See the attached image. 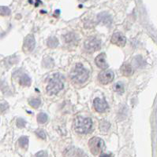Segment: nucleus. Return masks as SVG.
I'll list each match as a JSON object with an SVG mask.
<instances>
[{
    "label": "nucleus",
    "mask_w": 157,
    "mask_h": 157,
    "mask_svg": "<svg viewBox=\"0 0 157 157\" xmlns=\"http://www.w3.org/2000/svg\"><path fill=\"white\" fill-rule=\"evenodd\" d=\"M40 100H39V98H32L29 101V105H30L32 107L35 108V109H37L39 105H40Z\"/></svg>",
    "instance_id": "20"
},
{
    "label": "nucleus",
    "mask_w": 157,
    "mask_h": 157,
    "mask_svg": "<svg viewBox=\"0 0 157 157\" xmlns=\"http://www.w3.org/2000/svg\"><path fill=\"white\" fill-rule=\"evenodd\" d=\"M20 84L24 86H29L31 85V78L28 75L25 74L20 78Z\"/></svg>",
    "instance_id": "14"
},
{
    "label": "nucleus",
    "mask_w": 157,
    "mask_h": 157,
    "mask_svg": "<svg viewBox=\"0 0 157 157\" xmlns=\"http://www.w3.org/2000/svg\"><path fill=\"white\" fill-rule=\"evenodd\" d=\"M100 157H111V155H108V154H102Z\"/></svg>",
    "instance_id": "27"
},
{
    "label": "nucleus",
    "mask_w": 157,
    "mask_h": 157,
    "mask_svg": "<svg viewBox=\"0 0 157 157\" xmlns=\"http://www.w3.org/2000/svg\"><path fill=\"white\" fill-rule=\"evenodd\" d=\"M93 105H94L95 109L98 112V113H103L106 109H107V104L104 99H100V98H96L93 101Z\"/></svg>",
    "instance_id": "9"
},
{
    "label": "nucleus",
    "mask_w": 157,
    "mask_h": 157,
    "mask_svg": "<svg viewBox=\"0 0 157 157\" xmlns=\"http://www.w3.org/2000/svg\"><path fill=\"white\" fill-rule=\"evenodd\" d=\"M0 13L4 16L10 14V10L6 6H0Z\"/></svg>",
    "instance_id": "22"
},
{
    "label": "nucleus",
    "mask_w": 157,
    "mask_h": 157,
    "mask_svg": "<svg viewBox=\"0 0 157 157\" xmlns=\"http://www.w3.org/2000/svg\"><path fill=\"white\" fill-rule=\"evenodd\" d=\"M114 89L117 93L122 94L124 92V90H125V89H124V84L121 82H117V83L114 85Z\"/></svg>",
    "instance_id": "19"
},
{
    "label": "nucleus",
    "mask_w": 157,
    "mask_h": 157,
    "mask_svg": "<svg viewBox=\"0 0 157 157\" xmlns=\"http://www.w3.org/2000/svg\"><path fill=\"white\" fill-rule=\"evenodd\" d=\"M18 142H19V145L22 148L27 149L28 146H29V137H25V136H22V137H21L19 138Z\"/></svg>",
    "instance_id": "16"
},
{
    "label": "nucleus",
    "mask_w": 157,
    "mask_h": 157,
    "mask_svg": "<svg viewBox=\"0 0 157 157\" xmlns=\"http://www.w3.org/2000/svg\"><path fill=\"white\" fill-rule=\"evenodd\" d=\"M89 146L93 155H98L104 150V142L100 137H95L89 141Z\"/></svg>",
    "instance_id": "4"
},
{
    "label": "nucleus",
    "mask_w": 157,
    "mask_h": 157,
    "mask_svg": "<svg viewBox=\"0 0 157 157\" xmlns=\"http://www.w3.org/2000/svg\"><path fill=\"white\" fill-rule=\"evenodd\" d=\"M83 1H86V0H83Z\"/></svg>",
    "instance_id": "28"
},
{
    "label": "nucleus",
    "mask_w": 157,
    "mask_h": 157,
    "mask_svg": "<svg viewBox=\"0 0 157 157\" xmlns=\"http://www.w3.org/2000/svg\"><path fill=\"white\" fill-rule=\"evenodd\" d=\"M70 75L74 82L77 83H83L89 78V71L85 68H84L81 64H77Z\"/></svg>",
    "instance_id": "2"
},
{
    "label": "nucleus",
    "mask_w": 157,
    "mask_h": 157,
    "mask_svg": "<svg viewBox=\"0 0 157 157\" xmlns=\"http://www.w3.org/2000/svg\"><path fill=\"white\" fill-rule=\"evenodd\" d=\"M101 47V43L97 38L92 37L85 42V48L88 52H95L99 50Z\"/></svg>",
    "instance_id": "5"
},
{
    "label": "nucleus",
    "mask_w": 157,
    "mask_h": 157,
    "mask_svg": "<svg viewBox=\"0 0 157 157\" xmlns=\"http://www.w3.org/2000/svg\"><path fill=\"white\" fill-rule=\"evenodd\" d=\"M43 64L47 68H52L54 65V61L53 59H52L51 57H47L43 60Z\"/></svg>",
    "instance_id": "21"
},
{
    "label": "nucleus",
    "mask_w": 157,
    "mask_h": 157,
    "mask_svg": "<svg viewBox=\"0 0 157 157\" xmlns=\"http://www.w3.org/2000/svg\"><path fill=\"white\" fill-rule=\"evenodd\" d=\"M63 87H64V84H63V81L61 80V78H59V75L56 74L53 78L51 79L48 85L47 86V92L49 95L56 94L59 91L62 90Z\"/></svg>",
    "instance_id": "3"
},
{
    "label": "nucleus",
    "mask_w": 157,
    "mask_h": 157,
    "mask_svg": "<svg viewBox=\"0 0 157 157\" xmlns=\"http://www.w3.org/2000/svg\"><path fill=\"white\" fill-rule=\"evenodd\" d=\"M65 40L67 43L70 44H77V36L74 33H68L67 35L65 36Z\"/></svg>",
    "instance_id": "12"
},
{
    "label": "nucleus",
    "mask_w": 157,
    "mask_h": 157,
    "mask_svg": "<svg viewBox=\"0 0 157 157\" xmlns=\"http://www.w3.org/2000/svg\"><path fill=\"white\" fill-rule=\"evenodd\" d=\"M8 108V105L7 104H1L0 105V113H2V112H4V111L6 110V109H7Z\"/></svg>",
    "instance_id": "26"
},
{
    "label": "nucleus",
    "mask_w": 157,
    "mask_h": 157,
    "mask_svg": "<svg viewBox=\"0 0 157 157\" xmlns=\"http://www.w3.org/2000/svg\"><path fill=\"white\" fill-rule=\"evenodd\" d=\"M36 134L41 139H45L46 138V134H45V132L43 130H37L36 131Z\"/></svg>",
    "instance_id": "24"
},
{
    "label": "nucleus",
    "mask_w": 157,
    "mask_h": 157,
    "mask_svg": "<svg viewBox=\"0 0 157 157\" xmlns=\"http://www.w3.org/2000/svg\"><path fill=\"white\" fill-rule=\"evenodd\" d=\"M93 121L90 118L77 117L75 120V130L79 134H88L92 130Z\"/></svg>",
    "instance_id": "1"
},
{
    "label": "nucleus",
    "mask_w": 157,
    "mask_h": 157,
    "mask_svg": "<svg viewBox=\"0 0 157 157\" xmlns=\"http://www.w3.org/2000/svg\"><path fill=\"white\" fill-rule=\"evenodd\" d=\"M35 46H36V40H35L33 35H28L24 41V51L26 53H30L34 50Z\"/></svg>",
    "instance_id": "7"
},
{
    "label": "nucleus",
    "mask_w": 157,
    "mask_h": 157,
    "mask_svg": "<svg viewBox=\"0 0 157 157\" xmlns=\"http://www.w3.org/2000/svg\"><path fill=\"white\" fill-rule=\"evenodd\" d=\"M95 61H96V64H97V65L99 68L106 69L108 67V64H107V61H106V55L104 53L99 54L97 57V58H96V60H95Z\"/></svg>",
    "instance_id": "10"
},
{
    "label": "nucleus",
    "mask_w": 157,
    "mask_h": 157,
    "mask_svg": "<svg viewBox=\"0 0 157 157\" xmlns=\"http://www.w3.org/2000/svg\"><path fill=\"white\" fill-rule=\"evenodd\" d=\"M25 124H26V122L22 118H18V120H17V126L19 128H23V127H25Z\"/></svg>",
    "instance_id": "23"
},
{
    "label": "nucleus",
    "mask_w": 157,
    "mask_h": 157,
    "mask_svg": "<svg viewBox=\"0 0 157 157\" xmlns=\"http://www.w3.org/2000/svg\"><path fill=\"white\" fill-rule=\"evenodd\" d=\"M111 43L118 47H124L126 43V39L120 32H116L111 37Z\"/></svg>",
    "instance_id": "8"
},
{
    "label": "nucleus",
    "mask_w": 157,
    "mask_h": 157,
    "mask_svg": "<svg viewBox=\"0 0 157 157\" xmlns=\"http://www.w3.org/2000/svg\"><path fill=\"white\" fill-rule=\"evenodd\" d=\"M99 20L103 23L110 24L111 22V17L107 13H102L98 16Z\"/></svg>",
    "instance_id": "15"
},
{
    "label": "nucleus",
    "mask_w": 157,
    "mask_h": 157,
    "mask_svg": "<svg viewBox=\"0 0 157 157\" xmlns=\"http://www.w3.org/2000/svg\"><path fill=\"white\" fill-rule=\"evenodd\" d=\"M114 75L113 73V71L111 70H104V71H101L99 75V80L102 84H108L111 82L114 79Z\"/></svg>",
    "instance_id": "6"
},
{
    "label": "nucleus",
    "mask_w": 157,
    "mask_h": 157,
    "mask_svg": "<svg viewBox=\"0 0 157 157\" xmlns=\"http://www.w3.org/2000/svg\"><path fill=\"white\" fill-rule=\"evenodd\" d=\"M110 128V123L106 120H102L100 123V129L103 132H107Z\"/></svg>",
    "instance_id": "17"
},
{
    "label": "nucleus",
    "mask_w": 157,
    "mask_h": 157,
    "mask_svg": "<svg viewBox=\"0 0 157 157\" xmlns=\"http://www.w3.org/2000/svg\"><path fill=\"white\" fill-rule=\"evenodd\" d=\"M48 115L44 113H40L39 114H38V116H37L38 123H41V124L46 123V122L48 121Z\"/></svg>",
    "instance_id": "18"
},
{
    "label": "nucleus",
    "mask_w": 157,
    "mask_h": 157,
    "mask_svg": "<svg viewBox=\"0 0 157 157\" xmlns=\"http://www.w3.org/2000/svg\"><path fill=\"white\" fill-rule=\"evenodd\" d=\"M47 44L50 48H56L59 45V40L56 36H52L47 40Z\"/></svg>",
    "instance_id": "13"
},
{
    "label": "nucleus",
    "mask_w": 157,
    "mask_h": 157,
    "mask_svg": "<svg viewBox=\"0 0 157 157\" xmlns=\"http://www.w3.org/2000/svg\"><path fill=\"white\" fill-rule=\"evenodd\" d=\"M121 72L125 76H130L133 74V68L130 64H125L121 67Z\"/></svg>",
    "instance_id": "11"
},
{
    "label": "nucleus",
    "mask_w": 157,
    "mask_h": 157,
    "mask_svg": "<svg viewBox=\"0 0 157 157\" xmlns=\"http://www.w3.org/2000/svg\"><path fill=\"white\" fill-rule=\"evenodd\" d=\"M35 157H48V152L45 151H39L35 155Z\"/></svg>",
    "instance_id": "25"
}]
</instances>
